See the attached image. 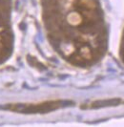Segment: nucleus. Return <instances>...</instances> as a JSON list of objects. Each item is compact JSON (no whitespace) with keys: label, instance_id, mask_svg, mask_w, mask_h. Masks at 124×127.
<instances>
[{"label":"nucleus","instance_id":"nucleus-1","mask_svg":"<svg viewBox=\"0 0 124 127\" xmlns=\"http://www.w3.org/2000/svg\"><path fill=\"white\" fill-rule=\"evenodd\" d=\"M67 22L71 26H79L83 24V14L77 12H72L67 15Z\"/></svg>","mask_w":124,"mask_h":127},{"label":"nucleus","instance_id":"nucleus-2","mask_svg":"<svg viewBox=\"0 0 124 127\" xmlns=\"http://www.w3.org/2000/svg\"><path fill=\"white\" fill-rule=\"evenodd\" d=\"M120 102L119 100H104V101H99L97 102L94 106L95 107H101V106H109V105H115L118 104Z\"/></svg>","mask_w":124,"mask_h":127}]
</instances>
